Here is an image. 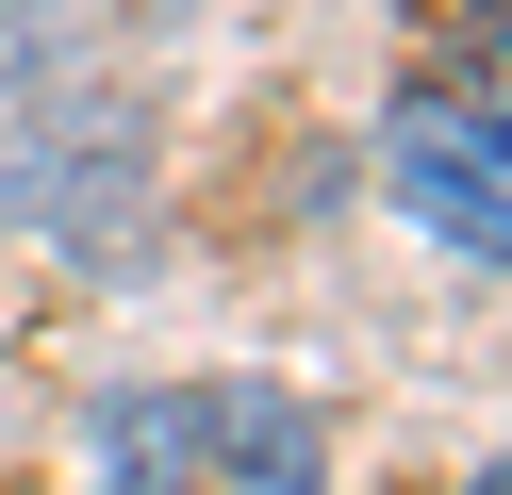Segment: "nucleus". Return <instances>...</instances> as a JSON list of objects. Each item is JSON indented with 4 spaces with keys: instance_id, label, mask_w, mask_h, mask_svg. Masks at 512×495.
I'll return each instance as SVG.
<instances>
[{
    "instance_id": "nucleus-3",
    "label": "nucleus",
    "mask_w": 512,
    "mask_h": 495,
    "mask_svg": "<svg viewBox=\"0 0 512 495\" xmlns=\"http://www.w3.org/2000/svg\"><path fill=\"white\" fill-rule=\"evenodd\" d=\"M100 495H199V380H149V396H116L100 413Z\"/></svg>"
},
{
    "instance_id": "nucleus-1",
    "label": "nucleus",
    "mask_w": 512,
    "mask_h": 495,
    "mask_svg": "<svg viewBox=\"0 0 512 495\" xmlns=\"http://www.w3.org/2000/svg\"><path fill=\"white\" fill-rule=\"evenodd\" d=\"M380 182L446 264H512V0L430 33V66L380 116Z\"/></svg>"
},
{
    "instance_id": "nucleus-2",
    "label": "nucleus",
    "mask_w": 512,
    "mask_h": 495,
    "mask_svg": "<svg viewBox=\"0 0 512 495\" xmlns=\"http://www.w3.org/2000/svg\"><path fill=\"white\" fill-rule=\"evenodd\" d=\"M199 479L232 495H331V446L281 380H199Z\"/></svg>"
},
{
    "instance_id": "nucleus-4",
    "label": "nucleus",
    "mask_w": 512,
    "mask_h": 495,
    "mask_svg": "<svg viewBox=\"0 0 512 495\" xmlns=\"http://www.w3.org/2000/svg\"><path fill=\"white\" fill-rule=\"evenodd\" d=\"M463 495H512V462H496V479H463Z\"/></svg>"
}]
</instances>
